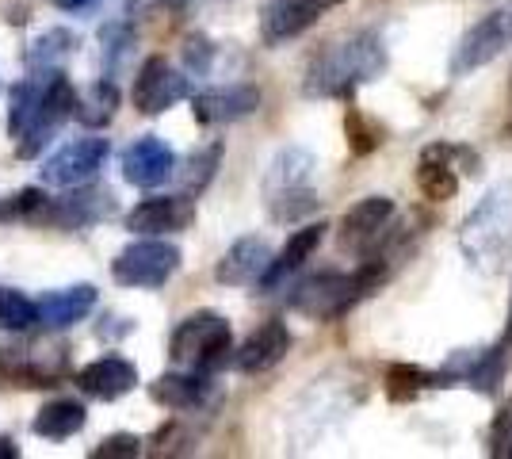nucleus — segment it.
I'll return each mask as SVG.
<instances>
[{
    "mask_svg": "<svg viewBox=\"0 0 512 459\" xmlns=\"http://www.w3.org/2000/svg\"><path fill=\"white\" fill-rule=\"evenodd\" d=\"M46 196L43 188H20L16 196L0 199V222H31V226H43L46 215Z\"/></svg>",
    "mask_w": 512,
    "mask_h": 459,
    "instance_id": "obj_30",
    "label": "nucleus"
},
{
    "mask_svg": "<svg viewBox=\"0 0 512 459\" xmlns=\"http://www.w3.org/2000/svg\"><path fill=\"white\" fill-rule=\"evenodd\" d=\"M218 161H222V146H218V142L207 146V150H195L192 157H188V169L180 173V192H184V196H199L214 180V173H218Z\"/></svg>",
    "mask_w": 512,
    "mask_h": 459,
    "instance_id": "obj_31",
    "label": "nucleus"
},
{
    "mask_svg": "<svg viewBox=\"0 0 512 459\" xmlns=\"http://www.w3.org/2000/svg\"><path fill=\"white\" fill-rule=\"evenodd\" d=\"M505 345L512 349V310H509V333H505Z\"/></svg>",
    "mask_w": 512,
    "mask_h": 459,
    "instance_id": "obj_38",
    "label": "nucleus"
},
{
    "mask_svg": "<svg viewBox=\"0 0 512 459\" xmlns=\"http://www.w3.org/2000/svg\"><path fill=\"white\" fill-rule=\"evenodd\" d=\"M321 238H325V222H310V226L295 230V234L287 238V245L279 249V257H272V264H268V272H264L260 287H264V291H272V287L283 284L291 272H299L302 264L318 253Z\"/></svg>",
    "mask_w": 512,
    "mask_h": 459,
    "instance_id": "obj_24",
    "label": "nucleus"
},
{
    "mask_svg": "<svg viewBox=\"0 0 512 459\" xmlns=\"http://www.w3.org/2000/svg\"><path fill=\"white\" fill-rule=\"evenodd\" d=\"M490 456L493 459H512V406L497 410L490 425Z\"/></svg>",
    "mask_w": 512,
    "mask_h": 459,
    "instance_id": "obj_34",
    "label": "nucleus"
},
{
    "mask_svg": "<svg viewBox=\"0 0 512 459\" xmlns=\"http://www.w3.org/2000/svg\"><path fill=\"white\" fill-rule=\"evenodd\" d=\"M211 54H214V46L207 43V39H192V43H188V66H192L195 73H207Z\"/></svg>",
    "mask_w": 512,
    "mask_h": 459,
    "instance_id": "obj_35",
    "label": "nucleus"
},
{
    "mask_svg": "<svg viewBox=\"0 0 512 459\" xmlns=\"http://www.w3.org/2000/svg\"><path fill=\"white\" fill-rule=\"evenodd\" d=\"M77 100H81V92L73 88V81L65 77L62 69H50V77H46L43 108H39V115L31 119V127L23 131L20 150H16L23 161H27V157H39L46 142L54 138V131L62 127L65 119H73V115H77Z\"/></svg>",
    "mask_w": 512,
    "mask_h": 459,
    "instance_id": "obj_9",
    "label": "nucleus"
},
{
    "mask_svg": "<svg viewBox=\"0 0 512 459\" xmlns=\"http://www.w3.org/2000/svg\"><path fill=\"white\" fill-rule=\"evenodd\" d=\"M107 138H96V134H85V138H73V142H65L58 153H50L43 161V184L50 188H85L92 184L100 169L107 165Z\"/></svg>",
    "mask_w": 512,
    "mask_h": 459,
    "instance_id": "obj_8",
    "label": "nucleus"
},
{
    "mask_svg": "<svg viewBox=\"0 0 512 459\" xmlns=\"http://www.w3.org/2000/svg\"><path fill=\"white\" fill-rule=\"evenodd\" d=\"M142 456V437L134 433H111L92 448V459H134Z\"/></svg>",
    "mask_w": 512,
    "mask_h": 459,
    "instance_id": "obj_33",
    "label": "nucleus"
},
{
    "mask_svg": "<svg viewBox=\"0 0 512 459\" xmlns=\"http://www.w3.org/2000/svg\"><path fill=\"white\" fill-rule=\"evenodd\" d=\"M161 4H172V8H180V4H188V0H161Z\"/></svg>",
    "mask_w": 512,
    "mask_h": 459,
    "instance_id": "obj_39",
    "label": "nucleus"
},
{
    "mask_svg": "<svg viewBox=\"0 0 512 459\" xmlns=\"http://www.w3.org/2000/svg\"><path fill=\"white\" fill-rule=\"evenodd\" d=\"M184 253L165 238H142L130 241L127 249H119V257L111 261V276L115 284L138 287V291H153L165 287L180 272Z\"/></svg>",
    "mask_w": 512,
    "mask_h": 459,
    "instance_id": "obj_6",
    "label": "nucleus"
},
{
    "mask_svg": "<svg viewBox=\"0 0 512 459\" xmlns=\"http://www.w3.org/2000/svg\"><path fill=\"white\" fill-rule=\"evenodd\" d=\"M260 108V88L253 85H226V88H203L192 96V115L203 127H222L249 119Z\"/></svg>",
    "mask_w": 512,
    "mask_h": 459,
    "instance_id": "obj_18",
    "label": "nucleus"
},
{
    "mask_svg": "<svg viewBox=\"0 0 512 459\" xmlns=\"http://www.w3.org/2000/svg\"><path fill=\"white\" fill-rule=\"evenodd\" d=\"M505 379V352L501 349H459L436 372V387H470V391L497 394Z\"/></svg>",
    "mask_w": 512,
    "mask_h": 459,
    "instance_id": "obj_11",
    "label": "nucleus"
},
{
    "mask_svg": "<svg viewBox=\"0 0 512 459\" xmlns=\"http://www.w3.org/2000/svg\"><path fill=\"white\" fill-rule=\"evenodd\" d=\"M39 326V303L27 299L16 287H4L0 291V329L8 333H27V329Z\"/></svg>",
    "mask_w": 512,
    "mask_h": 459,
    "instance_id": "obj_29",
    "label": "nucleus"
},
{
    "mask_svg": "<svg viewBox=\"0 0 512 459\" xmlns=\"http://www.w3.org/2000/svg\"><path fill=\"white\" fill-rule=\"evenodd\" d=\"M54 4H58L62 12H81V8H92L96 0H54Z\"/></svg>",
    "mask_w": 512,
    "mask_h": 459,
    "instance_id": "obj_37",
    "label": "nucleus"
},
{
    "mask_svg": "<svg viewBox=\"0 0 512 459\" xmlns=\"http://www.w3.org/2000/svg\"><path fill=\"white\" fill-rule=\"evenodd\" d=\"M383 280H386V257H367L356 272L329 268V272H318V276H306L299 287H291L287 306L306 314V318H314V322H329V318L348 314L363 295H371Z\"/></svg>",
    "mask_w": 512,
    "mask_h": 459,
    "instance_id": "obj_2",
    "label": "nucleus"
},
{
    "mask_svg": "<svg viewBox=\"0 0 512 459\" xmlns=\"http://www.w3.org/2000/svg\"><path fill=\"white\" fill-rule=\"evenodd\" d=\"M195 222V203L192 196H153L142 199L127 215V230L138 238H165L176 230H188Z\"/></svg>",
    "mask_w": 512,
    "mask_h": 459,
    "instance_id": "obj_17",
    "label": "nucleus"
},
{
    "mask_svg": "<svg viewBox=\"0 0 512 459\" xmlns=\"http://www.w3.org/2000/svg\"><path fill=\"white\" fill-rule=\"evenodd\" d=\"M88 425V410L77 398H54L31 421V433L43 440H69Z\"/></svg>",
    "mask_w": 512,
    "mask_h": 459,
    "instance_id": "obj_25",
    "label": "nucleus"
},
{
    "mask_svg": "<svg viewBox=\"0 0 512 459\" xmlns=\"http://www.w3.org/2000/svg\"><path fill=\"white\" fill-rule=\"evenodd\" d=\"M107 215H115V196L107 188H69V196H50L46 203V226L58 230H88L96 222H104Z\"/></svg>",
    "mask_w": 512,
    "mask_h": 459,
    "instance_id": "obj_15",
    "label": "nucleus"
},
{
    "mask_svg": "<svg viewBox=\"0 0 512 459\" xmlns=\"http://www.w3.org/2000/svg\"><path fill=\"white\" fill-rule=\"evenodd\" d=\"M134 383H138V368L127 356H100V360H92L77 372V387L92 398H100V402L123 398V394L134 391Z\"/></svg>",
    "mask_w": 512,
    "mask_h": 459,
    "instance_id": "obj_22",
    "label": "nucleus"
},
{
    "mask_svg": "<svg viewBox=\"0 0 512 459\" xmlns=\"http://www.w3.org/2000/svg\"><path fill=\"white\" fill-rule=\"evenodd\" d=\"M428 387H436V372L413 368V364H390L386 368V398H394V402H413Z\"/></svg>",
    "mask_w": 512,
    "mask_h": 459,
    "instance_id": "obj_28",
    "label": "nucleus"
},
{
    "mask_svg": "<svg viewBox=\"0 0 512 459\" xmlns=\"http://www.w3.org/2000/svg\"><path fill=\"white\" fill-rule=\"evenodd\" d=\"M150 398L165 410H176V414H188V410H203L214 398V387L207 372H169L157 375L150 383Z\"/></svg>",
    "mask_w": 512,
    "mask_h": 459,
    "instance_id": "obj_21",
    "label": "nucleus"
},
{
    "mask_svg": "<svg viewBox=\"0 0 512 459\" xmlns=\"http://www.w3.org/2000/svg\"><path fill=\"white\" fill-rule=\"evenodd\" d=\"M77 50V35L65 27H50L35 43L27 46V66L31 69H58Z\"/></svg>",
    "mask_w": 512,
    "mask_h": 459,
    "instance_id": "obj_26",
    "label": "nucleus"
},
{
    "mask_svg": "<svg viewBox=\"0 0 512 459\" xmlns=\"http://www.w3.org/2000/svg\"><path fill=\"white\" fill-rule=\"evenodd\" d=\"M188 96H192L188 77L172 66L169 58H161V54H153V58L142 62L138 77H134V88H130L134 111H142V115H165L172 104H180Z\"/></svg>",
    "mask_w": 512,
    "mask_h": 459,
    "instance_id": "obj_10",
    "label": "nucleus"
},
{
    "mask_svg": "<svg viewBox=\"0 0 512 459\" xmlns=\"http://www.w3.org/2000/svg\"><path fill=\"white\" fill-rule=\"evenodd\" d=\"M96 306V287L92 284H73L62 287V291H50L39 299V326L58 333V329H69L77 322H85Z\"/></svg>",
    "mask_w": 512,
    "mask_h": 459,
    "instance_id": "obj_23",
    "label": "nucleus"
},
{
    "mask_svg": "<svg viewBox=\"0 0 512 459\" xmlns=\"http://www.w3.org/2000/svg\"><path fill=\"white\" fill-rule=\"evenodd\" d=\"M344 131H348V146H352V153H360V157L383 146V127L371 123L360 108H348V115H344Z\"/></svg>",
    "mask_w": 512,
    "mask_h": 459,
    "instance_id": "obj_32",
    "label": "nucleus"
},
{
    "mask_svg": "<svg viewBox=\"0 0 512 459\" xmlns=\"http://www.w3.org/2000/svg\"><path fill=\"white\" fill-rule=\"evenodd\" d=\"M234 352V329L222 314L214 310H195L180 326L172 329L169 337V356L180 368H195V372L211 375L214 368H222Z\"/></svg>",
    "mask_w": 512,
    "mask_h": 459,
    "instance_id": "obj_5",
    "label": "nucleus"
},
{
    "mask_svg": "<svg viewBox=\"0 0 512 459\" xmlns=\"http://www.w3.org/2000/svg\"><path fill=\"white\" fill-rule=\"evenodd\" d=\"M115 108H119V92L111 81H96V85L81 92V100H77V119L85 123V127H104L115 119Z\"/></svg>",
    "mask_w": 512,
    "mask_h": 459,
    "instance_id": "obj_27",
    "label": "nucleus"
},
{
    "mask_svg": "<svg viewBox=\"0 0 512 459\" xmlns=\"http://www.w3.org/2000/svg\"><path fill=\"white\" fill-rule=\"evenodd\" d=\"M470 165L478 173V157L467 146H451V142H432L421 153V165H417V188L425 192V199L432 203H448L459 192V169L455 165Z\"/></svg>",
    "mask_w": 512,
    "mask_h": 459,
    "instance_id": "obj_12",
    "label": "nucleus"
},
{
    "mask_svg": "<svg viewBox=\"0 0 512 459\" xmlns=\"http://www.w3.org/2000/svg\"><path fill=\"white\" fill-rule=\"evenodd\" d=\"M386 43L375 31H348L337 35L333 43H325L310 58L302 92L318 96V100H348L356 88L375 81L386 69Z\"/></svg>",
    "mask_w": 512,
    "mask_h": 459,
    "instance_id": "obj_1",
    "label": "nucleus"
},
{
    "mask_svg": "<svg viewBox=\"0 0 512 459\" xmlns=\"http://www.w3.org/2000/svg\"><path fill=\"white\" fill-rule=\"evenodd\" d=\"M287 352H291V329L283 326L279 318H272V322H264V326L245 337V345L234 352V368L245 375L272 372Z\"/></svg>",
    "mask_w": 512,
    "mask_h": 459,
    "instance_id": "obj_20",
    "label": "nucleus"
},
{
    "mask_svg": "<svg viewBox=\"0 0 512 459\" xmlns=\"http://www.w3.org/2000/svg\"><path fill=\"white\" fill-rule=\"evenodd\" d=\"M459 249L474 268L497 272L512 253V180L490 188L459 226Z\"/></svg>",
    "mask_w": 512,
    "mask_h": 459,
    "instance_id": "obj_3",
    "label": "nucleus"
},
{
    "mask_svg": "<svg viewBox=\"0 0 512 459\" xmlns=\"http://www.w3.org/2000/svg\"><path fill=\"white\" fill-rule=\"evenodd\" d=\"M0 375L16 387H58L69 375V349L62 341H23L0 349Z\"/></svg>",
    "mask_w": 512,
    "mask_h": 459,
    "instance_id": "obj_7",
    "label": "nucleus"
},
{
    "mask_svg": "<svg viewBox=\"0 0 512 459\" xmlns=\"http://www.w3.org/2000/svg\"><path fill=\"white\" fill-rule=\"evenodd\" d=\"M123 176H127V184L134 188H161V184H169L172 176H176V153L165 138H157V134H142V138H134L127 150H123Z\"/></svg>",
    "mask_w": 512,
    "mask_h": 459,
    "instance_id": "obj_14",
    "label": "nucleus"
},
{
    "mask_svg": "<svg viewBox=\"0 0 512 459\" xmlns=\"http://www.w3.org/2000/svg\"><path fill=\"white\" fill-rule=\"evenodd\" d=\"M314 173H318V157L302 146H287L272 157L268 173H264V203L268 215L276 222H299L310 211H318V188H314Z\"/></svg>",
    "mask_w": 512,
    "mask_h": 459,
    "instance_id": "obj_4",
    "label": "nucleus"
},
{
    "mask_svg": "<svg viewBox=\"0 0 512 459\" xmlns=\"http://www.w3.org/2000/svg\"><path fill=\"white\" fill-rule=\"evenodd\" d=\"M0 459H20V444L12 437H0Z\"/></svg>",
    "mask_w": 512,
    "mask_h": 459,
    "instance_id": "obj_36",
    "label": "nucleus"
},
{
    "mask_svg": "<svg viewBox=\"0 0 512 459\" xmlns=\"http://www.w3.org/2000/svg\"><path fill=\"white\" fill-rule=\"evenodd\" d=\"M268 264H272V245H268V238L249 234V238H237L222 253V261L214 264V280L226 287H253L264 280Z\"/></svg>",
    "mask_w": 512,
    "mask_h": 459,
    "instance_id": "obj_19",
    "label": "nucleus"
},
{
    "mask_svg": "<svg viewBox=\"0 0 512 459\" xmlns=\"http://www.w3.org/2000/svg\"><path fill=\"white\" fill-rule=\"evenodd\" d=\"M394 219V199L390 196H367L356 207H348L341 219V249L348 253H371L386 238Z\"/></svg>",
    "mask_w": 512,
    "mask_h": 459,
    "instance_id": "obj_16",
    "label": "nucleus"
},
{
    "mask_svg": "<svg viewBox=\"0 0 512 459\" xmlns=\"http://www.w3.org/2000/svg\"><path fill=\"white\" fill-rule=\"evenodd\" d=\"M337 4H344V0H264V8H260V35H264L268 46L299 39L302 31H310Z\"/></svg>",
    "mask_w": 512,
    "mask_h": 459,
    "instance_id": "obj_13",
    "label": "nucleus"
}]
</instances>
